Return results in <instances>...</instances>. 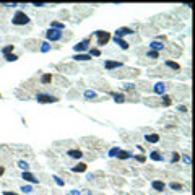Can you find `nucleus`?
<instances>
[{"label":"nucleus","mask_w":195,"mask_h":195,"mask_svg":"<svg viewBox=\"0 0 195 195\" xmlns=\"http://www.w3.org/2000/svg\"><path fill=\"white\" fill-rule=\"evenodd\" d=\"M12 23H13V26H25V25L30 23V16H28L25 12H16L15 15H13Z\"/></svg>","instance_id":"nucleus-1"},{"label":"nucleus","mask_w":195,"mask_h":195,"mask_svg":"<svg viewBox=\"0 0 195 195\" xmlns=\"http://www.w3.org/2000/svg\"><path fill=\"white\" fill-rule=\"evenodd\" d=\"M36 99H38V103H41V104H49V103H57V101H59V98H55L52 95H47V93H39V95L36 96Z\"/></svg>","instance_id":"nucleus-2"},{"label":"nucleus","mask_w":195,"mask_h":195,"mask_svg":"<svg viewBox=\"0 0 195 195\" xmlns=\"http://www.w3.org/2000/svg\"><path fill=\"white\" fill-rule=\"evenodd\" d=\"M90 44H91V38H86L81 42H78L77 46H73V49H75L77 54H83L86 50H90Z\"/></svg>","instance_id":"nucleus-3"},{"label":"nucleus","mask_w":195,"mask_h":195,"mask_svg":"<svg viewBox=\"0 0 195 195\" xmlns=\"http://www.w3.org/2000/svg\"><path fill=\"white\" fill-rule=\"evenodd\" d=\"M46 38H47V41H60V39L63 38V31L49 28V30L46 31Z\"/></svg>","instance_id":"nucleus-4"},{"label":"nucleus","mask_w":195,"mask_h":195,"mask_svg":"<svg viewBox=\"0 0 195 195\" xmlns=\"http://www.w3.org/2000/svg\"><path fill=\"white\" fill-rule=\"evenodd\" d=\"M95 34L98 36V46L99 47L106 46L107 42H109V39H111V33H107V31H96Z\"/></svg>","instance_id":"nucleus-5"},{"label":"nucleus","mask_w":195,"mask_h":195,"mask_svg":"<svg viewBox=\"0 0 195 195\" xmlns=\"http://www.w3.org/2000/svg\"><path fill=\"white\" fill-rule=\"evenodd\" d=\"M122 67H124V63H122V62H117V60H106L104 62V68L106 70H114V68H122Z\"/></svg>","instance_id":"nucleus-6"},{"label":"nucleus","mask_w":195,"mask_h":195,"mask_svg":"<svg viewBox=\"0 0 195 195\" xmlns=\"http://www.w3.org/2000/svg\"><path fill=\"white\" fill-rule=\"evenodd\" d=\"M133 33V30H132V28H127V26H124V28H119V30L117 31H115V36H114V38H124V36H128V34H132Z\"/></svg>","instance_id":"nucleus-7"},{"label":"nucleus","mask_w":195,"mask_h":195,"mask_svg":"<svg viewBox=\"0 0 195 195\" xmlns=\"http://www.w3.org/2000/svg\"><path fill=\"white\" fill-rule=\"evenodd\" d=\"M21 177H23L25 180H28V182H33V184H38L39 179L36 177L34 174H31L30 171H23V174H21Z\"/></svg>","instance_id":"nucleus-8"},{"label":"nucleus","mask_w":195,"mask_h":195,"mask_svg":"<svg viewBox=\"0 0 195 195\" xmlns=\"http://www.w3.org/2000/svg\"><path fill=\"white\" fill-rule=\"evenodd\" d=\"M166 86H168V85H166V83H163V81H158L155 86H153V91L156 93V95H164V91H166Z\"/></svg>","instance_id":"nucleus-9"},{"label":"nucleus","mask_w":195,"mask_h":195,"mask_svg":"<svg viewBox=\"0 0 195 195\" xmlns=\"http://www.w3.org/2000/svg\"><path fill=\"white\" fill-rule=\"evenodd\" d=\"M132 156H133V155L130 153V151H125V150H119L117 155H115V158H117V160H120V161L128 160V158H132Z\"/></svg>","instance_id":"nucleus-10"},{"label":"nucleus","mask_w":195,"mask_h":195,"mask_svg":"<svg viewBox=\"0 0 195 195\" xmlns=\"http://www.w3.org/2000/svg\"><path fill=\"white\" fill-rule=\"evenodd\" d=\"M72 59L75 62H86V60H91V55L90 54H75Z\"/></svg>","instance_id":"nucleus-11"},{"label":"nucleus","mask_w":195,"mask_h":195,"mask_svg":"<svg viewBox=\"0 0 195 195\" xmlns=\"http://www.w3.org/2000/svg\"><path fill=\"white\" fill-rule=\"evenodd\" d=\"M67 155L70 158H73V160H80V158H83V151H80V150H68Z\"/></svg>","instance_id":"nucleus-12"},{"label":"nucleus","mask_w":195,"mask_h":195,"mask_svg":"<svg viewBox=\"0 0 195 195\" xmlns=\"http://www.w3.org/2000/svg\"><path fill=\"white\" fill-rule=\"evenodd\" d=\"M109 95L114 98L115 103H125V99H127V98H125V95H122V93H112V91H111Z\"/></svg>","instance_id":"nucleus-13"},{"label":"nucleus","mask_w":195,"mask_h":195,"mask_svg":"<svg viewBox=\"0 0 195 195\" xmlns=\"http://www.w3.org/2000/svg\"><path fill=\"white\" fill-rule=\"evenodd\" d=\"M114 42H115V44H117L120 49H124V50H127V49L130 47L128 42H127V41H124V39H120V38H114Z\"/></svg>","instance_id":"nucleus-14"},{"label":"nucleus","mask_w":195,"mask_h":195,"mask_svg":"<svg viewBox=\"0 0 195 195\" xmlns=\"http://www.w3.org/2000/svg\"><path fill=\"white\" fill-rule=\"evenodd\" d=\"M150 47H151V50H155V52H160V50L164 49V44H163V42H160V41H153L150 44Z\"/></svg>","instance_id":"nucleus-15"},{"label":"nucleus","mask_w":195,"mask_h":195,"mask_svg":"<svg viewBox=\"0 0 195 195\" xmlns=\"http://www.w3.org/2000/svg\"><path fill=\"white\" fill-rule=\"evenodd\" d=\"M153 189L156 190V192H163L164 189H166V184L164 182H161V180H153Z\"/></svg>","instance_id":"nucleus-16"},{"label":"nucleus","mask_w":195,"mask_h":195,"mask_svg":"<svg viewBox=\"0 0 195 195\" xmlns=\"http://www.w3.org/2000/svg\"><path fill=\"white\" fill-rule=\"evenodd\" d=\"M145 140L148 143H158L160 142V135L158 133H148V135H145Z\"/></svg>","instance_id":"nucleus-17"},{"label":"nucleus","mask_w":195,"mask_h":195,"mask_svg":"<svg viewBox=\"0 0 195 195\" xmlns=\"http://www.w3.org/2000/svg\"><path fill=\"white\" fill-rule=\"evenodd\" d=\"M86 168H88V166H86V163H80V164H77V166H73V172H85L86 171Z\"/></svg>","instance_id":"nucleus-18"},{"label":"nucleus","mask_w":195,"mask_h":195,"mask_svg":"<svg viewBox=\"0 0 195 195\" xmlns=\"http://www.w3.org/2000/svg\"><path fill=\"white\" fill-rule=\"evenodd\" d=\"M50 28H52V30L63 31V30H65V25H63V23H59V21H52V23H50Z\"/></svg>","instance_id":"nucleus-19"},{"label":"nucleus","mask_w":195,"mask_h":195,"mask_svg":"<svg viewBox=\"0 0 195 195\" xmlns=\"http://www.w3.org/2000/svg\"><path fill=\"white\" fill-rule=\"evenodd\" d=\"M50 81H52V73H46L41 77V83L42 85H49Z\"/></svg>","instance_id":"nucleus-20"},{"label":"nucleus","mask_w":195,"mask_h":195,"mask_svg":"<svg viewBox=\"0 0 195 195\" xmlns=\"http://www.w3.org/2000/svg\"><path fill=\"white\" fill-rule=\"evenodd\" d=\"M161 104H163L164 107H169V106L172 104V99H171V96H168V95H163V101H161Z\"/></svg>","instance_id":"nucleus-21"},{"label":"nucleus","mask_w":195,"mask_h":195,"mask_svg":"<svg viewBox=\"0 0 195 195\" xmlns=\"http://www.w3.org/2000/svg\"><path fill=\"white\" fill-rule=\"evenodd\" d=\"M98 95H96V91L95 90H86L85 91V99H95Z\"/></svg>","instance_id":"nucleus-22"},{"label":"nucleus","mask_w":195,"mask_h":195,"mask_svg":"<svg viewBox=\"0 0 195 195\" xmlns=\"http://www.w3.org/2000/svg\"><path fill=\"white\" fill-rule=\"evenodd\" d=\"M166 65H168L169 68H172V70H176V72H179L180 70V65L177 63V62H172V60H168L166 62Z\"/></svg>","instance_id":"nucleus-23"},{"label":"nucleus","mask_w":195,"mask_h":195,"mask_svg":"<svg viewBox=\"0 0 195 195\" xmlns=\"http://www.w3.org/2000/svg\"><path fill=\"white\" fill-rule=\"evenodd\" d=\"M151 160H153V161H163V156H161V153H160V151H151Z\"/></svg>","instance_id":"nucleus-24"},{"label":"nucleus","mask_w":195,"mask_h":195,"mask_svg":"<svg viewBox=\"0 0 195 195\" xmlns=\"http://www.w3.org/2000/svg\"><path fill=\"white\" fill-rule=\"evenodd\" d=\"M13 49H15V46H13V44H8V46H5V47L2 49V54H3V55H8V54L13 52Z\"/></svg>","instance_id":"nucleus-25"},{"label":"nucleus","mask_w":195,"mask_h":195,"mask_svg":"<svg viewBox=\"0 0 195 195\" xmlns=\"http://www.w3.org/2000/svg\"><path fill=\"white\" fill-rule=\"evenodd\" d=\"M18 166H20V168H21V169H23V171H28V169H30V163H26L25 160H21V161H18Z\"/></svg>","instance_id":"nucleus-26"},{"label":"nucleus","mask_w":195,"mask_h":195,"mask_svg":"<svg viewBox=\"0 0 195 195\" xmlns=\"http://www.w3.org/2000/svg\"><path fill=\"white\" fill-rule=\"evenodd\" d=\"M169 187H171V189H174V190H182V189H184V185L179 184V182H171Z\"/></svg>","instance_id":"nucleus-27"},{"label":"nucleus","mask_w":195,"mask_h":195,"mask_svg":"<svg viewBox=\"0 0 195 195\" xmlns=\"http://www.w3.org/2000/svg\"><path fill=\"white\" fill-rule=\"evenodd\" d=\"M5 60H7V62H15V60H18V55L8 54V55H5Z\"/></svg>","instance_id":"nucleus-28"},{"label":"nucleus","mask_w":195,"mask_h":195,"mask_svg":"<svg viewBox=\"0 0 195 195\" xmlns=\"http://www.w3.org/2000/svg\"><path fill=\"white\" fill-rule=\"evenodd\" d=\"M146 55L150 57V59H158V57H160V52H155V50H148Z\"/></svg>","instance_id":"nucleus-29"},{"label":"nucleus","mask_w":195,"mask_h":195,"mask_svg":"<svg viewBox=\"0 0 195 195\" xmlns=\"http://www.w3.org/2000/svg\"><path fill=\"white\" fill-rule=\"evenodd\" d=\"M52 179L55 180V184L59 185V187H63V185H65V182H63V180H62V179H60L59 176H52Z\"/></svg>","instance_id":"nucleus-30"},{"label":"nucleus","mask_w":195,"mask_h":195,"mask_svg":"<svg viewBox=\"0 0 195 195\" xmlns=\"http://www.w3.org/2000/svg\"><path fill=\"white\" fill-rule=\"evenodd\" d=\"M50 49V44H49V42H42V44H41V52H47V50Z\"/></svg>","instance_id":"nucleus-31"},{"label":"nucleus","mask_w":195,"mask_h":195,"mask_svg":"<svg viewBox=\"0 0 195 195\" xmlns=\"http://www.w3.org/2000/svg\"><path fill=\"white\" fill-rule=\"evenodd\" d=\"M90 55L91 57H99L101 55V50L99 49H90Z\"/></svg>","instance_id":"nucleus-32"},{"label":"nucleus","mask_w":195,"mask_h":195,"mask_svg":"<svg viewBox=\"0 0 195 195\" xmlns=\"http://www.w3.org/2000/svg\"><path fill=\"white\" fill-rule=\"evenodd\" d=\"M132 158H135L138 163H145L146 161V158H145V155H137V156H132Z\"/></svg>","instance_id":"nucleus-33"},{"label":"nucleus","mask_w":195,"mask_h":195,"mask_svg":"<svg viewBox=\"0 0 195 195\" xmlns=\"http://www.w3.org/2000/svg\"><path fill=\"white\" fill-rule=\"evenodd\" d=\"M21 192H25V193H31V192H33V187H31V185H23V187H21Z\"/></svg>","instance_id":"nucleus-34"},{"label":"nucleus","mask_w":195,"mask_h":195,"mask_svg":"<svg viewBox=\"0 0 195 195\" xmlns=\"http://www.w3.org/2000/svg\"><path fill=\"white\" fill-rule=\"evenodd\" d=\"M179 160H180V155H179V153H176V151H174V153H172V158H171V161H172V163H177Z\"/></svg>","instance_id":"nucleus-35"},{"label":"nucleus","mask_w":195,"mask_h":195,"mask_svg":"<svg viewBox=\"0 0 195 195\" xmlns=\"http://www.w3.org/2000/svg\"><path fill=\"white\" fill-rule=\"evenodd\" d=\"M119 150H120V148H115V146H114V148H111L109 156H111V158H115V155H117V151H119Z\"/></svg>","instance_id":"nucleus-36"},{"label":"nucleus","mask_w":195,"mask_h":195,"mask_svg":"<svg viewBox=\"0 0 195 195\" xmlns=\"http://www.w3.org/2000/svg\"><path fill=\"white\" fill-rule=\"evenodd\" d=\"M180 160H182L185 164H190V158L187 156V155H182V156H180Z\"/></svg>","instance_id":"nucleus-37"},{"label":"nucleus","mask_w":195,"mask_h":195,"mask_svg":"<svg viewBox=\"0 0 195 195\" xmlns=\"http://www.w3.org/2000/svg\"><path fill=\"white\" fill-rule=\"evenodd\" d=\"M33 5H34V7H39V8H41V7H46V3H42V2H39V3H38V2H34Z\"/></svg>","instance_id":"nucleus-38"},{"label":"nucleus","mask_w":195,"mask_h":195,"mask_svg":"<svg viewBox=\"0 0 195 195\" xmlns=\"http://www.w3.org/2000/svg\"><path fill=\"white\" fill-rule=\"evenodd\" d=\"M2 7H18V3H2Z\"/></svg>","instance_id":"nucleus-39"},{"label":"nucleus","mask_w":195,"mask_h":195,"mask_svg":"<svg viewBox=\"0 0 195 195\" xmlns=\"http://www.w3.org/2000/svg\"><path fill=\"white\" fill-rule=\"evenodd\" d=\"M177 111H180V112H185V111H187V107H184V106H179V107H177Z\"/></svg>","instance_id":"nucleus-40"},{"label":"nucleus","mask_w":195,"mask_h":195,"mask_svg":"<svg viewBox=\"0 0 195 195\" xmlns=\"http://www.w3.org/2000/svg\"><path fill=\"white\" fill-rule=\"evenodd\" d=\"M3 195H18V193H16V192H8V190H5Z\"/></svg>","instance_id":"nucleus-41"},{"label":"nucleus","mask_w":195,"mask_h":195,"mask_svg":"<svg viewBox=\"0 0 195 195\" xmlns=\"http://www.w3.org/2000/svg\"><path fill=\"white\" fill-rule=\"evenodd\" d=\"M125 90H135V85H125Z\"/></svg>","instance_id":"nucleus-42"},{"label":"nucleus","mask_w":195,"mask_h":195,"mask_svg":"<svg viewBox=\"0 0 195 195\" xmlns=\"http://www.w3.org/2000/svg\"><path fill=\"white\" fill-rule=\"evenodd\" d=\"M5 174V168H3V166H0V176H3Z\"/></svg>","instance_id":"nucleus-43"},{"label":"nucleus","mask_w":195,"mask_h":195,"mask_svg":"<svg viewBox=\"0 0 195 195\" xmlns=\"http://www.w3.org/2000/svg\"><path fill=\"white\" fill-rule=\"evenodd\" d=\"M78 193H80V192H78V190H75V189H73V190H72V193H70V195H78Z\"/></svg>","instance_id":"nucleus-44"},{"label":"nucleus","mask_w":195,"mask_h":195,"mask_svg":"<svg viewBox=\"0 0 195 195\" xmlns=\"http://www.w3.org/2000/svg\"><path fill=\"white\" fill-rule=\"evenodd\" d=\"M68 195H70V193H68Z\"/></svg>","instance_id":"nucleus-45"}]
</instances>
